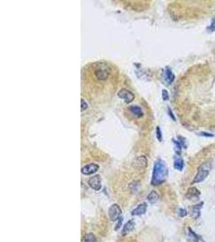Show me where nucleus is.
<instances>
[{
  "label": "nucleus",
  "instance_id": "nucleus-1",
  "mask_svg": "<svg viewBox=\"0 0 215 242\" xmlns=\"http://www.w3.org/2000/svg\"><path fill=\"white\" fill-rule=\"evenodd\" d=\"M167 176H168V169L165 162L161 159H158L154 164L152 178L151 182L153 186L160 185L165 181Z\"/></svg>",
  "mask_w": 215,
  "mask_h": 242
},
{
  "label": "nucleus",
  "instance_id": "nucleus-2",
  "mask_svg": "<svg viewBox=\"0 0 215 242\" xmlns=\"http://www.w3.org/2000/svg\"><path fill=\"white\" fill-rule=\"evenodd\" d=\"M211 168H212V165H211L210 161H205L202 165H200L198 170H197V175L195 176L194 179H193V183L202 182L204 181L210 174Z\"/></svg>",
  "mask_w": 215,
  "mask_h": 242
},
{
  "label": "nucleus",
  "instance_id": "nucleus-3",
  "mask_svg": "<svg viewBox=\"0 0 215 242\" xmlns=\"http://www.w3.org/2000/svg\"><path fill=\"white\" fill-rule=\"evenodd\" d=\"M108 213H109L110 219L112 221H116V220H119L121 218L122 210L118 204H114L110 207V208H109V212Z\"/></svg>",
  "mask_w": 215,
  "mask_h": 242
},
{
  "label": "nucleus",
  "instance_id": "nucleus-4",
  "mask_svg": "<svg viewBox=\"0 0 215 242\" xmlns=\"http://www.w3.org/2000/svg\"><path fill=\"white\" fill-rule=\"evenodd\" d=\"M101 182H102L101 176H100L99 174H97V175H94V176H93L92 178H90V179H89L88 184H89V186H90V187L92 188L93 190L99 191V190H101L102 188Z\"/></svg>",
  "mask_w": 215,
  "mask_h": 242
},
{
  "label": "nucleus",
  "instance_id": "nucleus-5",
  "mask_svg": "<svg viewBox=\"0 0 215 242\" xmlns=\"http://www.w3.org/2000/svg\"><path fill=\"white\" fill-rule=\"evenodd\" d=\"M118 96L120 99H123L125 101V103H129L132 102L133 100L134 99V95L132 92L126 90V89H122L118 93Z\"/></svg>",
  "mask_w": 215,
  "mask_h": 242
},
{
  "label": "nucleus",
  "instance_id": "nucleus-6",
  "mask_svg": "<svg viewBox=\"0 0 215 242\" xmlns=\"http://www.w3.org/2000/svg\"><path fill=\"white\" fill-rule=\"evenodd\" d=\"M203 207V202L189 207V214L193 219H197L201 215V210Z\"/></svg>",
  "mask_w": 215,
  "mask_h": 242
},
{
  "label": "nucleus",
  "instance_id": "nucleus-7",
  "mask_svg": "<svg viewBox=\"0 0 215 242\" xmlns=\"http://www.w3.org/2000/svg\"><path fill=\"white\" fill-rule=\"evenodd\" d=\"M147 164H148V161L146 158L145 156H139L137 158H135V160L133 162V165L134 167H135L138 170H143L147 167Z\"/></svg>",
  "mask_w": 215,
  "mask_h": 242
},
{
  "label": "nucleus",
  "instance_id": "nucleus-8",
  "mask_svg": "<svg viewBox=\"0 0 215 242\" xmlns=\"http://www.w3.org/2000/svg\"><path fill=\"white\" fill-rule=\"evenodd\" d=\"M200 191L196 187L189 188L186 194V198L191 201H197L200 198Z\"/></svg>",
  "mask_w": 215,
  "mask_h": 242
},
{
  "label": "nucleus",
  "instance_id": "nucleus-9",
  "mask_svg": "<svg viewBox=\"0 0 215 242\" xmlns=\"http://www.w3.org/2000/svg\"><path fill=\"white\" fill-rule=\"evenodd\" d=\"M99 165L94 164V163H91V164H89V165H86L85 166H84L81 169V173L83 174H85V175H90V174H93L95 172H97L99 170Z\"/></svg>",
  "mask_w": 215,
  "mask_h": 242
},
{
  "label": "nucleus",
  "instance_id": "nucleus-10",
  "mask_svg": "<svg viewBox=\"0 0 215 242\" xmlns=\"http://www.w3.org/2000/svg\"><path fill=\"white\" fill-rule=\"evenodd\" d=\"M163 77H164V81L166 84L173 83V81L175 79V75L173 74V73L172 72V70L169 67H166L164 70L163 73Z\"/></svg>",
  "mask_w": 215,
  "mask_h": 242
},
{
  "label": "nucleus",
  "instance_id": "nucleus-11",
  "mask_svg": "<svg viewBox=\"0 0 215 242\" xmlns=\"http://www.w3.org/2000/svg\"><path fill=\"white\" fill-rule=\"evenodd\" d=\"M147 208L148 205L146 203H143V204H139V206H137V208H135L134 210L131 211V215H143L147 211Z\"/></svg>",
  "mask_w": 215,
  "mask_h": 242
},
{
  "label": "nucleus",
  "instance_id": "nucleus-12",
  "mask_svg": "<svg viewBox=\"0 0 215 242\" xmlns=\"http://www.w3.org/2000/svg\"><path fill=\"white\" fill-rule=\"evenodd\" d=\"M186 237H187V241L188 242H199L200 237L191 229V228L187 229Z\"/></svg>",
  "mask_w": 215,
  "mask_h": 242
},
{
  "label": "nucleus",
  "instance_id": "nucleus-13",
  "mask_svg": "<svg viewBox=\"0 0 215 242\" xmlns=\"http://www.w3.org/2000/svg\"><path fill=\"white\" fill-rule=\"evenodd\" d=\"M134 223L132 219H131L129 221H127L125 224L124 227H123V231H122V234L123 236H126L127 234H128L129 233H131V231L134 229Z\"/></svg>",
  "mask_w": 215,
  "mask_h": 242
},
{
  "label": "nucleus",
  "instance_id": "nucleus-14",
  "mask_svg": "<svg viewBox=\"0 0 215 242\" xmlns=\"http://www.w3.org/2000/svg\"><path fill=\"white\" fill-rule=\"evenodd\" d=\"M95 74H96L97 78L99 80H105L106 79V78L108 77L109 73H108L107 70H105V69L100 68L99 69V70H96Z\"/></svg>",
  "mask_w": 215,
  "mask_h": 242
},
{
  "label": "nucleus",
  "instance_id": "nucleus-15",
  "mask_svg": "<svg viewBox=\"0 0 215 242\" xmlns=\"http://www.w3.org/2000/svg\"><path fill=\"white\" fill-rule=\"evenodd\" d=\"M174 168L176 170L181 171L184 168V161L183 159L179 157H176L174 158Z\"/></svg>",
  "mask_w": 215,
  "mask_h": 242
},
{
  "label": "nucleus",
  "instance_id": "nucleus-16",
  "mask_svg": "<svg viewBox=\"0 0 215 242\" xmlns=\"http://www.w3.org/2000/svg\"><path fill=\"white\" fill-rule=\"evenodd\" d=\"M159 199V195H158V193L155 190H152V192L148 195V200L150 202L151 204H155L156 203Z\"/></svg>",
  "mask_w": 215,
  "mask_h": 242
},
{
  "label": "nucleus",
  "instance_id": "nucleus-17",
  "mask_svg": "<svg viewBox=\"0 0 215 242\" xmlns=\"http://www.w3.org/2000/svg\"><path fill=\"white\" fill-rule=\"evenodd\" d=\"M130 111L134 114V115H136L137 117H140L143 115V112H142L141 108L138 106H131L130 107Z\"/></svg>",
  "mask_w": 215,
  "mask_h": 242
},
{
  "label": "nucleus",
  "instance_id": "nucleus-18",
  "mask_svg": "<svg viewBox=\"0 0 215 242\" xmlns=\"http://www.w3.org/2000/svg\"><path fill=\"white\" fill-rule=\"evenodd\" d=\"M96 237L93 233H88L84 237V242H95Z\"/></svg>",
  "mask_w": 215,
  "mask_h": 242
},
{
  "label": "nucleus",
  "instance_id": "nucleus-19",
  "mask_svg": "<svg viewBox=\"0 0 215 242\" xmlns=\"http://www.w3.org/2000/svg\"><path fill=\"white\" fill-rule=\"evenodd\" d=\"M187 214H188L187 211L184 208H180L178 210V215H179L180 217H185V215H187Z\"/></svg>",
  "mask_w": 215,
  "mask_h": 242
},
{
  "label": "nucleus",
  "instance_id": "nucleus-20",
  "mask_svg": "<svg viewBox=\"0 0 215 242\" xmlns=\"http://www.w3.org/2000/svg\"><path fill=\"white\" fill-rule=\"evenodd\" d=\"M156 138L158 139L159 141H161L162 140V133H161V130H160L159 127L156 128Z\"/></svg>",
  "mask_w": 215,
  "mask_h": 242
},
{
  "label": "nucleus",
  "instance_id": "nucleus-21",
  "mask_svg": "<svg viewBox=\"0 0 215 242\" xmlns=\"http://www.w3.org/2000/svg\"><path fill=\"white\" fill-rule=\"evenodd\" d=\"M207 29H208V31H210V32H215V18L212 20L210 26Z\"/></svg>",
  "mask_w": 215,
  "mask_h": 242
},
{
  "label": "nucleus",
  "instance_id": "nucleus-22",
  "mask_svg": "<svg viewBox=\"0 0 215 242\" xmlns=\"http://www.w3.org/2000/svg\"><path fill=\"white\" fill-rule=\"evenodd\" d=\"M162 98H163V99L164 101L168 99V98H169V96H168V92L166 90H163L162 91Z\"/></svg>",
  "mask_w": 215,
  "mask_h": 242
},
{
  "label": "nucleus",
  "instance_id": "nucleus-23",
  "mask_svg": "<svg viewBox=\"0 0 215 242\" xmlns=\"http://www.w3.org/2000/svg\"><path fill=\"white\" fill-rule=\"evenodd\" d=\"M81 111H85V109L87 108V107H88L87 103H86V102H85V100L83 99H81Z\"/></svg>",
  "mask_w": 215,
  "mask_h": 242
},
{
  "label": "nucleus",
  "instance_id": "nucleus-24",
  "mask_svg": "<svg viewBox=\"0 0 215 242\" xmlns=\"http://www.w3.org/2000/svg\"><path fill=\"white\" fill-rule=\"evenodd\" d=\"M200 135H201V136H206V137H213V136H214L213 134L209 133V132H202L200 133Z\"/></svg>",
  "mask_w": 215,
  "mask_h": 242
},
{
  "label": "nucleus",
  "instance_id": "nucleus-25",
  "mask_svg": "<svg viewBox=\"0 0 215 242\" xmlns=\"http://www.w3.org/2000/svg\"><path fill=\"white\" fill-rule=\"evenodd\" d=\"M123 219L122 217L120 218V219H119V220H118V224H117V225L115 226V230H118V229H119V228L121 227L122 222H123Z\"/></svg>",
  "mask_w": 215,
  "mask_h": 242
},
{
  "label": "nucleus",
  "instance_id": "nucleus-26",
  "mask_svg": "<svg viewBox=\"0 0 215 242\" xmlns=\"http://www.w3.org/2000/svg\"><path fill=\"white\" fill-rule=\"evenodd\" d=\"M168 111H169V115H170L171 116H172V118H173V120H175L174 115H173V112H172V111H171V109H170V108H168Z\"/></svg>",
  "mask_w": 215,
  "mask_h": 242
}]
</instances>
